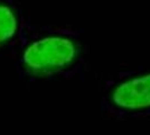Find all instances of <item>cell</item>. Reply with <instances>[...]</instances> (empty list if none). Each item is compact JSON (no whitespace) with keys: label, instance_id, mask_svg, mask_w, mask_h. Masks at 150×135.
Returning a JSON list of instances; mask_svg holds the SVG:
<instances>
[{"label":"cell","instance_id":"1","mask_svg":"<svg viewBox=\"0 0 150 135\" xmlns=\"http://www.w3.org/2000/svg\"><path fill=\"white\" fill-rule=\"evenodd\" d=\"M86 52L80 32L64 27H38L24 42L20 66L35 78L66 76L84 64Z\"/></svg>","mask_w":150,"mask_h":135},{"label":"cell","instance_id":"2","mask_svg":"<svg viewBox=\"0 0 150 135\" xmlns=\"http://www.w3.org/2000/svg\"><path fill=\"white\" fill-rule=\"evenodd\" d=\"M100 103L115 118H150V65L112 73L103 82Z\"/></svg>","mask_w":150,"mask_h":135},{"label":"cell","instance_id":"3","mask_svg":"<svg viewBox=\"0 0 150 135\" xmlns=\"http://www.w3.org/2000/svg\"><path fill=\"white\" fill-rule=\"evenodd\" d=\"M20 29L18 7L11 0H0V49L11 42Z\"/></svg>","mask_w":150,"mask_h":135}]
</instances>
